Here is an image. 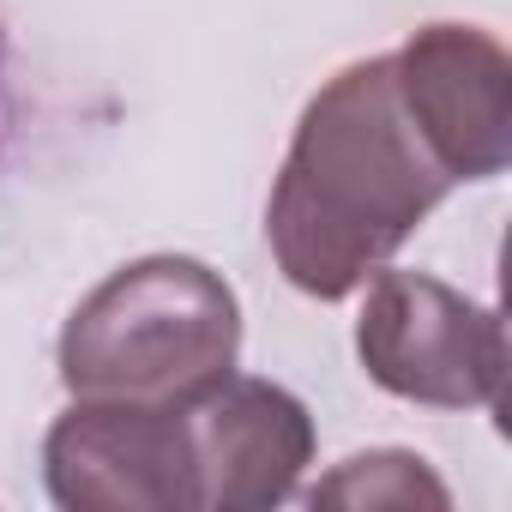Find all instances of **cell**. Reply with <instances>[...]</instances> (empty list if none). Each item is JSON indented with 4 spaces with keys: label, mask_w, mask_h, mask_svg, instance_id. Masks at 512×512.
Wrapping results in <instances>:
<instances>
[{
    "label": "cell",
    "mask_w": 512,
    "mask_h": 512,
    "mask_svg": "<svg viewBox=\"0 0 512 512\" xmlns=\"http://www.w3.org/2000/svg\"><path fill=\"white\" fill-rule=\"evenodd\" d=\"M452 175L416 133L392 55L344 67L290 139L266 205V235L302 296L344 302L446 199Z\"/></svg>",
    "instance_id": "cell-1"
},
{
    "label": "cell",
    "mask_w": 512,
    "mask_h": 512,
    "mask_svg": "<svg viewBox=\"0 0 512 512\" xmlns=\"http://www.w3.org/2000/svg\"><path fill=\"white\" fill-rule=\"evenodd\" d=\"M235 350V290L187 253H151L73 308L61 332V380L73 398L193 404L235 368Z\"/></svg>",
    "instance_id": "cell-2"
},
{
    "label": "cell",
    "mask_w": 512,
    "mask_h": 512,
    "mask_svg": "<svg viewBox=\"0 0 512 512\" xmlns=\"http://www.w3.org/2000/svg\"><path fill=\"white\" fill-rule=\"evenodd\" d=\"M356 356L374 386L434 410L500 404L506 392V326L452 284L428 272H380L362 320Z\"/></svg>",
    "instance_id": "cell-3"
},
{
    "label": "cell",
    "mask_w": 512,
    "mask_h": 512,
    "mask_svg": "<svg viewBox=\"0 0 512 512\" xmlns=\"http://www.w3.org/2000/svg\"><path fill=\"white\" fill-rule=\"evenodd\" d=\"M43 476L67 512H199L181 404L79 398L43 440Z\"/></svg>",
    "instance_id": "cell-4"
},
{
    "label": "cell",
    "mask_w": 512,
    "mask_h": 512,
    "mask_svg": "<svg viewBox=\"0 0 512 512\" xmlns=\"http://www.w3.org/2000/svg\"><path fill=\"white\" fill-rule=\"evenodd\" d=\"M398 97L452 181H488L512 157V61L476 25H422L398 55Z\"/></svg>",
    "instance_id": "cell-5"
},
{
    "label": "cell",
    "mask_w": 512,
    "mask_h": 512,
    "mask_svg": "<svg viewBox=\"0 0 512 512\" xmlns=\"http://www.w3.org/2000/svg\"><path fill=\"white\" fill-rule=\"evenodd\" d=\"M181 410H187V440H193L199 506L260 512L296 494V476L314 458V422L302 398L229 368L217 386H205Z\"/></svg>",
    "instance_id": "cell-6"
},
{
    "label": "cell",
    "mask_w": 512,
    "mask_h": 512,
    "mask_svg": "<svg viewBox=\"0 0 512 512\" xmlns=\"http://www.w3.org/2000/svg\"><path fill=\"white\" fill-rule=\"evenodd\" d=\"M308 500L314 506H446V488L416 452H356Z\"/></svg>",
    "instance_id": "cell-7"
}]
</instances>
